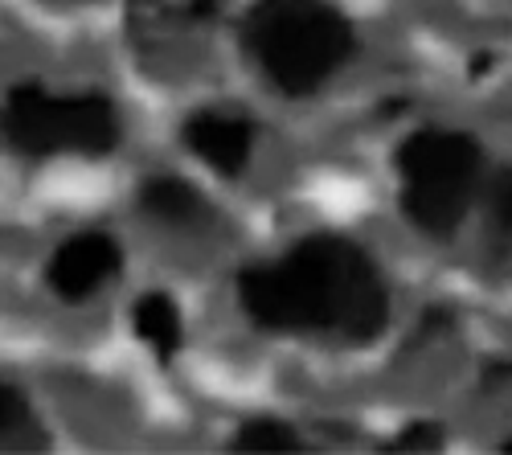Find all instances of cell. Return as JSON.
I'll use <instances>...</instances> for the list:
<instances>
[{
    "label": "cell",
    "instance_id": "1",
    "mask_svg": "<svg viewBox=\"0 0 512 455\" xmlns=\"http://www.w3.org/2000/svg\"><path fill=\"white\" fill-rule=\"evenodd\" d=\"M242 312L267 333H332L369 341L390 316L386 283L349 238H304L271 267L238 275Z\"/></svg>",
    "mask_w": 512,
    "mask_h": 455
},
{
    "label": "cell",
    "instance_id": "2",
    "mask_svg": "<svg viewBox=\"0 0 512 455\" xmlns=\"http://www.w3.org/2000/svg\"><path fill=\"white\" fill-rule=\"evenodd\" d=\"M242 46L283 95H312L349 62L353 25L324 0H259L242 17Z\"/></svg>",
    "mask_w": 512,
    "mask_h": 455
},
{
    "label": "cell",
    "instance_id": "3",
    "mask_svg": "<svg viewBox=\"0 0 512 455\" xmlns=\"http://www.w3.org/2000/svg\"><path fill=\"white\" fill-rule=\"evenodd\" d=\"M402 173V210L406 218L447 238L459 230L467 205H472L476 181H480V148L463 132H418L398 152Z\"/></svg>",
    "mask_w": 512,
    "mask_h": 455
},
{
    "label": "cell",
    "instance_id": "4",
    "mask_svg": "<svg viewBox=\"0 0 512 455\" xmlns=\"http://www.w3.org/2000/svg\"><path fill=\"white\" fill-rule=\"evenodd\" d=\"M5 136L21 156L82 152L103 156L119 144V119L103 95H46L33 82L13 87L5 99Z\"/></svg>",
    "mask_w": 512,
    "mask_h": 455
},
{
    "label": "cell",
    "instance_id": "5",
    "mask_svg": "<svg viewBox=\"0 0 512 455\" xmlns=\"http://www.w3.org/2000/svg\"><path fill=\"white\" fill-rule=\"evenodd\" d=\"M115 271H119V246L107 234H74L50 259V287L66 304H78L95 296Z\"/></svg>",
    "mask_w": 512,
    "mask_h": 455
},
{
    "label": "cell",
    "instance_id": "6",
    "mask_svg": "<svg viewBox=\"0 0 512 455\" xmlns=\"http://www.w3.org/2000/svg\"><path fill=\"white\" fill-rule=\"evenodd\" d=\"M185 140L189 148L226 177H238L250 160V123L238 115H222V111H197L185 123Z\"/></svg>",
    "mask_w": 512,
    "mask_h": 455
},
{
    "label": "cell",
    "instance_id": "7",
    "mask_svg": "<svg viewBox=\"0 0 512 455\" xmlns=\"http://www.w3.org/2000/svg\"><path fill=\"white\" fill-rule=\"evenodd\" d=\"M140 210L164 226H193L205 218V201L197 197V189H189L185 181H173V177H160V181H148L144 193H140Z\"/></svg>",
    "mask_w": 512,
    "mask_h": 455
},
{
    "label": "cell",
    "instance_id": "8",
    "mask_svg": "<svg viewBox=\"0 0 512 455\" xmlns=\"http://www.w3.org/2000/svg\"><path fill=\"white\" fill-rule=\"evenodd\" d=\"M136 333L144 345H152V353L160 361H173L181 349V312L168 296H144L136 304Z\"/></svg>",
    "mask_w": 512,
    "mask_h": 455
},
{
    "label": "cell",
    "instance_id": "9",
    "mask_svg": "<svg viewBox=\"0 0 512 455\" xmlns=\"http://www.w3.org/2000/svg\"><path fill=\"white\" fill-rule=\"evenodd\" d=\"M213 9L218 0H132V17L144 25H197Z\"/></svg>",
    "mask_w": 512,
    "mask_h": 455
},
{
    "label": "cell",
    "instance_id": "10",
    "mask_svg": "<svg viewBox=\"0 0 512 455\" xmlns=\"http://www.w3.org/2000/svg\"><path fill=\"white\" fill-rule=\"evenodd\" d=\"M234 447L238 451H271V455H279V451H300V439H295V431L287 423H279V419H254V423H246L238 431Z\"/></svg>",
    "mask_w": 512,
    "mask_h": 455
},
{
    "label": "cell",
    "instance_id": "11",
    "mask_svg": "<svg viewBox=\"0 0 512 455\" xmlns=\"http://www.w3.org/2000/svg\"><path fill=\"white\" fill-rule=\"evenodd\" d=\"M25 431H33V410L13 382L0 378V447H17Z\"/></svg>",
    "mask_w": 512,
    "mask_h": 455
},
{
    "label": "cell",
    "instance_id": "12",
    "mask_svg": "<svg viewBox=\"0 0 512 455\" xmlns=\"http://www.w3.org/2000/svg\"><path fill=\"white\" fill-rule=\"evenodd\" d=\"M492 230L496 242L504 246V255L512 259V169H504L492 185Z\"/></svg>",
    "mask_w": 512,
    "mask_h": 455
},
{
    "label": "cell",
    "instance_id": "13",
    "mask_svg": "<svg viewBox=\"0 0 512 455\" xmlns=\"http://www.w3.org/2000/svg\"><path fill=\"white\" fill-rule=\"evenodd\" d=\"M439 447V431L435 427H410L402 439L390 443V451H431Z\"/></svg>",
    "mask_w": 512,
    "mask_h": 455
},
{
    "label": "cell",
    "instance_id": "14",
    "mask_svg": "<svg viewBox=\"0 0 512 455\" xmlns=\"http://www.w3.org/2000/svg\"><path fill=\"white\" fill-rule=\"evenodd\" d=\"M504 451H512V439H508V443H504Z\"/></svg>",
    "mask_w": 512,
    "mask_h": 455
}]
</instances>
